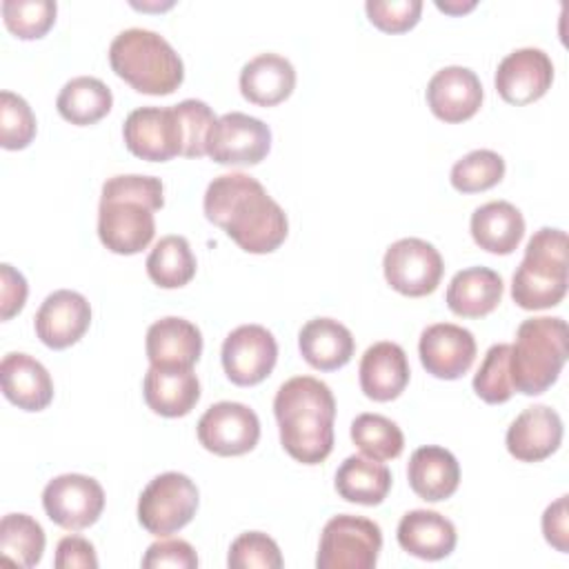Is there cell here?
<instances>
[{
    "mask_svg": "<svg viewBox=\"0 0 569 569\" xmlns=\"http://www.w3.org/2000/svg\"><path fill=\"white\" fill-rule=\"evenodd\" d=\"M271 149V129L260 120L242 111H231L218 118L207 156L227 167H251L267 158Z\"/></svg>",
    "mask_w": 569,
    "mask_h": 569,
    "instance_id": "obj_12",
    "label": "cell"
},
{
    "mask_svg": "<svg viewBox=\"0 0 569 569\" xmlns=\"http://www.w3.org/2000/svg\"><path fill=\"white\" fill-rule=\"evenodd\" d=\"M0 380L4 398L22 411H42L53 400L49 371L29 353H7L0 362Z\"/></svg>",
    "mask_w": 569,
    "mask_h": 569,
    "instance_id": "obj_22",
    "label": "cell"
},
{
    "mask_svg": "<svg viewBox=\"0 0 569 569\" xmlns=\"http://www.w3.org/2000/svg\"><path fill=\"white\" fill-rule=\"evenodd\" d=\"M56 13L53 0H2V20L20 40L42 38L53 27Z\"/></svg>",
    "mask_w": 569,
    "mask_h": 569,
    "instance_id": "obj_36",
    "label": "cell"
},
{
    "mask_svg": "<svg viewBox=\"0 0 569 569\" xmlns=\"http://www.w3.org/2000/svg\"><path fill=\"white\" fill-rule=\"evenodd\" d=\"M469 229L480 249L496 256H507L516 251L525 236V218L516 204L507 200H491L471 213Z\"/></svg>",
    "mask_w": 569,
    "mask_h": 569,
    "instance_id": "obj_28",
    "label": "cell"
},
{
    "mask_svg": "<svg viewBox=\"0 0 569 569\" xmlns=\"http://www.w3.org/2000/svg\"><path fill=\"white\" fill-rule=\"evenodd\" d=\"M296 89V69L280 53H260L240 69V93L258 107H276Z\"/></svg>",
    "mask_w": 569,
    "mask_h": 569,
    "instance_id": "obj_26",
    "label": "cell"
},
{
    "mask_svg": "<svg viewBox=\"0 0 569 569\" xmlns=\"http://www.w3.org/2000/svg\"><path fill=\"white\" fill-rule=\"evenodd\" d=\"M367 18L385 33H405L413 29L422 13L420 0H367Z\"/></svg>",
    "mask_w": 569,
    "mask_h": 569,
    "instance_id": "obj_41",
    "label": "cell"
},
{
    "mask_svg": "<svg viewBox=\"0 0 569 569\" xmlns=\"http://www.w3.org/2000/svg\"><path fill=\"white\" fill-rule=\"evenodd\" d=\"M502 278L489 267H467L447 287V307L460 318H482L502 300Z\"/></svg>",
    "mask_w": 569,
    "mask_h": 569,
    "instance_id": "obj_29",
    "label": "cell"
},
{
    "mask_svg": "<svg viewBox=\"0 0 569 569\" xmlns=\"http://www.w3.org/2000/svg\"><path fill=\"white\" fill-rule=\"evenodd\" d=\"M196 431L207 451L216 456H242L258 445L260 420L251 407L222 400L200 416Z\"/></svg>",
    "mask_w": 569,
    "mask_h": 569,
    "instance_id": "obj_13",
    "label": "cell"
},
{
    "mask_svg": "<svg viewBox=\"0 0 569 569\" xmlns=\"http://www.w3.org/2000/svg\"><path fill=\"white\" fill-rule=\"evenodd\" d=\"M109 64L138 93L169 96L184 80L178 51L160 33L142 27L120 31L109 44Z\"/></svg>",
    "mask_w": 569,
    "mask_h": 569,
    "instance_id": "obj_4",
    "label": "cell"
},
{
    "mask_svg": "<svg viewBox=\"0 0 569 569\" xmlns=\"http://www.w3.org/2000/svg\"><path fill=\"white\" fill-rule=\"evenodd\" d=\"M144 347L153 367H193L202 353V333L193 322L167 316L147 329Z\"/></svg>",
    "mask_w": 569,
    "mask_h": 569,
    "instance_id": "obj_23",
    "label": "cell"
},
{
    "mask_svg": "<svg viewBox=\"0 0 569 569\" xmlns=\"http://www.w3.org/2000/svg\"><path fill=\"white\" fill-rule=\"evenodd\" d=\"M509 351L511 345L507 342L489 347L473 376V391L487 405H502L516 393L509 376Z\"/></svg>",
    "mask_w": 569,
    "mask_h": 569,
    "instance_id": "obj_37",
    "label": "cell"
},
{
    "mask_svg": "<svg viewBox=\"0 0 569 569\" xmlns=\"http://www.w3.org/2000/svg\"><path fill=\"white\" fill-rule=\"evenodd\" d=\"M298 349L307 365L318 371L345 367L356 349L351 331L333 318H313L298 333Z\"/></svg>",
    "mask_w": 569,
    "mask_h": 569,
    "instance_id": "obj_27",
    "label": "cell"
},
{
    "mask_svg": "<svg viewBox=\"0 0 569 569\" xmlns=\"http://www.w3.org/2000/svg\"><path fill=\"white\" fill-rule=\"evenodd\" d=\"M282 449L302 465L322 462L333 449L336 398L313 376H293L273 398Z\"/></svg>",
    "mask_w": 569,
    "mask_h": 569,
    "instance_id": "obj_2",
    "label": "cell"
},
{
    "mask_svg": "<svg viewBox=\"0 0 569 569\" xmlns=\"http://www.w3.org/2000/svg\"><path fill=\"white\" fill-rule=\"evenodd\" d=\"M425 96L431 113L438 120L456 124L478 113L485 91L476 71L451 64L431 76Z\"/></svg>",
    "mask_w": 569,
    "mask_h": 569,
    "instance_id": "obj_18",
    "label": "cell"
},
{
    "mask_svg": "<svg viewBox=\"0 0 569 569\" xmlns=\"http://www.w3.org/2000/svg\"><path fill=\"white\" fill-rule=\"evenodd\" d=\"M407 478L416 496L427 502H440L456 493L460 485V465L449 449L425 445L411 453Z\"/></svg>",
    "mask_w": 569,
    "mask_h": 569,
    "instance_id": "obj_25",
    "label": "cell"
},
{
    "mask_svg": "<svg viewBox=\"0 0 569 569\" xmlns=\"http://www.w3.org/2000/svg\"><path fill=\"white\" fill-rule=\"evenodd\" d=\"M202 209L207 220L247 253H271L289 233L284 209L253 176L242 171L213 178L204 191Z\"/></svg>",
    "mask_w": 569,
    "mask_h": 569,
    "instance_id": "obj_1",
    "label": "cell"
},
{
    "mask_svg": "<svg viewBox=\"0 0 569 569\" xmlns=\"http://www.w3.org/2000/svg\"><path fill=\"white\" fill-rule=\"evenodd\" d=\"M222 369L238 387L262 382L276 367L278 342L262 325H240L222 342Z\"/></svg>",
    "mask_w": 569,
    "mask_h": 569,
    "instance_id": "obj_14",
    "label": "cell"
},
{
    "mask_svg": "<svg viewBox=\"0 0 569 569\" xmlns=\"http://www.w3.org/2000/svg\"><path fill=\"white\" fill-rule=\"evenodd\" d=\"M360 389L369 400H396L409 385V360L400 345L380 340L373 342L360 358Z\"/></svg>",
    "mask_w": 569,
    "mask_h": 569,
    "instance_id": "obj_20",
    "label": "cell"
},
{
    "mask_svg": "<svg viewBox=\"0 0 569 569\" xmlns=\"http://www.w3.org/2000/svg\"><path fill=\"white\" fill-rule=\"evenodd\" d=\"M142 567L144 569H158V567L193 569L198 567V553L187 540L167 538L147 547L142 556Z\"/></svg>",
    "mask_w": 569,
    "mask_h": 569,
    "instance_id": "obj_42",
    "label": "cell"
},
{
    "mask_svg": "<svg viewBox=\"0 0 569 569\" xmlns=\"http://www.w3.org/2000/svg\"><path fill=\"white\" fill-rule=\"evenodd\" d=\"M336 491L347 502L376 507L391 489V471L380 460L367 456H349L336 471Z\"/></svg>",
    "mask_w": 569,
    "mask_h": 569,
    "instance_id": "obj_30",
    "label": "cell"
},
{
    "mask_svg": "<svg viewBox=\"0 0 569 569\" xmlns=\"http://www.w3.org/2000/svg\"><path fill=\"white\" fill-rule=\"evenodd\" d=\"M353 445L373 460H393L405 449V436L400 427L380 413H360L351 422Z\"/></svg>",
    "mask_w": 569,
    "mask_h": 569,
    "instance_id": "obj_34",
    "label": "cell"
},
{
    "mask_svg": "<svg viewBox=\"0 0 569 569\" xmlns=\"http://www.w3.org/2000/svg\"><path fill=\"white\" fill-rule=\"evenodd\" d=\"M545 540L560 553L569 551V496L553 500L542 513Z\"/></svg>",
    "mask_w": 569,
    "mask_h": 569,
    "instance_id": "obj_44",
    "label": "cell"
},
{
    "mask_svg": "<svg viewBox=\"0 0 569 569\" xmlns=\"http://www.w3.org/2000/svg\"><path fill=\"white\" fill-rule=\"evenodd\" d=\"M42 507L51 522L67 531L91 527L104 509V491L100 482L84 473H62L47 482Z\"/></svg>",
    "mask_w": 569,
    "mask_h": 569,
    "instance_id": "obj_10",
    "label": "cell"
},
{
    "mask_svg": "<svg viewBox=\"0 0 569 569\" xmlns=\"http://www.w3.org/2000/svg\"><path fill=\"white\" fill-rule=\"evenodd\" d=\"M382 271L393 291L409 298H422L438 289L445 262L431 242L422 238H400L387 247Z\"/></svg>",
    "mask_w": 569,
    "mask_h": 569,
    "instance_id": "obj_9",
    "label": "cell"
},
{
    "mask_svg": "<svg viewBox=\"0 0 569 569\" xmlns=\"http://www.w3.org/2000/svg\"><path fill=\"white\" fill-rule=\"evenodd\" d=\"M227 565L231 569H280L284 560L278 542L271 536L262 531H244L231 542Z\"/></svg>",
    "mask_w": 569,
    "mask_h": 569,
    "instance_id": "obj_39",
    "label": "cell"
},
{
    "mask_svg": "<svg viewBox=\"0 0 569 569\" xmlns=\"http://www.w3.org/2000/svg\"><path fill=\"white\" fill-rule=\"evenodd\" d=\"M173 109H176V113L182 122V131H184L182 156H187V158L207 156V144H209L211 131L218 122L211 107L202 100L187 98V100L173 104Z\"/></svg>",
    "mask_w": 569,
    "mask_h": 569,
    "instance_id": "obj_40",
    "label": "cell"
},
{
    "mask_svg": "<svg viewBox=\"0 0 569 569\" xmlns=\"http://www.w3.org/2000/svg\"><path fill=\"white\" fill-rule=\"evenodd\" d=\"M553 82L551 58L536 47H522L507 53L493 76L496 91L509 104L522 107L540 100Z\"/></svg>",
    "mask_w": 569,
    "mask_h": 569,
    "instance_id": "obj_15",
    "label": "cell"
},
{
    "mask_svg": "<svg viewBox=\"0 0 569 569\" xmlns=\"http://www.w3.org/2000/svg\"><path fill=\"white\" fill-rule=\"evenodd\" d=\"M44 529L29 513H7L0 522V553L18 567L31 569L44 551Z\"/></svg>",
    "mask_w": 569,
    "mask_h": 569,
    "instance_id": "obj_33",
    "label": "cell"
},
{
    "mask_svg": "<svg viewBox=\"0 0 569 569\" xmlns=\"http://www.w3.org/2000/svg\"><path fill=\"white\" fill-rule=\"evenodd\" d=\"M476 338L469 329L453 322L429 325L420 333V362L433 378L458 380L476 360Z\"/></svg>",
    "mask_w": 569,
    "mask_h": 569,
    "instance_id": "obj_16",
    "label": "cell"
},
{
    "mask_svg": "<svg viewBox=\"0 0 569 569\" xmlns=\"http://www.w3.org/2000/svg\"><path fill=\"white\" fill-rule=\"evenodd\" d=\"M164 204V187L156 176H113L102 184L98 207V238L118 253L133 256L156 236L153 211Z\"/></svg>",
    "mask_w": 569,
    "mask_h": 569,
    "instance_id": "obj_3",
    "label": "cell"
},
{
    "mask_svg": "<svg viewBox=\"0 0 569 569\" xmlns=\"http://www.w3.org/2000/svg\"><path fill=\"white\" fill-rule=\"evenodd\" d=\"M122 138L136 158L149 162H167L184 149L182 122L173 107L133 109L122 124Z\"/></svg>",
    "mask_w": 569,
    "mask_h": 569,
    "instance_id": "obj_11",
    "label": "cell"
},
{
    "mask_svg": "<svg viewBox=\"0 0 569 569\" xmlns=\"http://www.w3.org/2000/svg\"><path fill=\"white\" fill-rule=\"evenodd\" d=\"M569 356V331L562 318H527L516 331L509 351L513 391L525 396L545 393L560 376Z\"/></svg>",
    "mask_w": 569,
    "mask_h": 569,
    "instance_id": "obj_5",
    "label": "cell"
},
{
    "mask_svg": "<svg viewBox=\"0 0 569 569\" xmlns=\"http://www.w3.org/2000/svg\"><path fill=\"white\" fill-rule=\"evenodd\" d=\"M147 407L164 418L187 416L200 400V380L193 367H149L142 382Z\"/></svg>",
    "mask_w": 569,
    "mask_h": 569,
    "instance_id": "obj_21",
    "label": "cell"
},
{
    "mask_svg": "<svg viewBox=\"0 0 569 569\" xmlns=\"http://www.w3.org/2000/svg\"><path fill=\"white\" fill-rule=\"evenodd\" d=\"M569 284L567 233L556 227L538 229L511 278V298L520 309L538 311L562 302Z\"/></svg>",
    "mask_w": 569,
    "mask_h": 569,
    "instance_id": "obj_6",
    "label": "cell"
},
{
    "mask_svg": "<svg viewBox=\"0 0 569 569\" xmlns=\"http://www.w3.org/2000/svg\"><path fill=\"white\" fill-rule=\"evenodd\" d=\"M436 7L445 13H451V16H458V13H465V11H471L476 7V0H469V2H440L436 0Z\"/></svg>",
    "mask_w": 569,
    "mask_h": 569,
    "instance_id": "obj_46",
    "label": "cell"
},
{
    "mask_svg": "<svg viewBox=\"0 0 569 569\" xmlns=\"http://www.w3.org/2000/svg\"><path fill=\"white\" fill-rule=\"evenodd\" d=\"M144 267L153 284L178 289L196 276V256L184 236H164L153 244Z\"/></svg>",
    "mask_w": 569,
    "mask_h": 569,
    "instance_id": "obj_32",
    "label": "cell"
},
{
    "mask_svg": "<svg viewBox=\"0 0 569 569\" xmlns=\"http://www.w3.org/2000/svg\"><path fill=\"white\" fill-rule=\"evenodd\" d=\"M56 107L67 122L87 127L102 120L111 111L113 93L102 80L93 76H78L64 82L58 93Z\"/></svg>",
    "mask_w": 569,
    "mask_h": 569,
    "instance_id": "obj_31",
    "label": "cell"
},
{
    "mask_svg": "<svg viewBox=\"0 0 569 569\" xmlns=\"http://www.w3.org/2000/svg\"><path fill=\"white\" fill-rule=\"evenodd\" d=\"M36 138V116L29 102L13 93H0V144L2 149L18 151L31 144Z\"/></svg>",
    "mask_w": 569,
    "mask_h": 569,
    "instance_id": "obj_38",
    "label": "cell"
},
{
    "mask_svg": "<svg viewBox=\"0 0 569 569\" xmlns=\"http://www.w3.org/2000/svg\"><path fill=\"white\" fill-rule=\"evenodd\" d=\"M562 418L547 405L522 409L507 429V451L520 462H540L558 451L562 442Z\"/></svg>",
    "mask_w": 569,
    "mask_h": 569,
    "instance_id": "obj_19",
    "label": "cell"
},
{
    "mask_svg": "<svg viewBox=\"0 0 569 569\" xmlns=\"http://www.w3.org/2000/svg\"><path fill=\"white\" fill-rule=\"evenodd\" d=\"M505 178V158L491 149H473L451 167V187L460 193H478Z\"/></svg>",
    "mask_w": 569,
    "mask_h": 569,
    "instance_id": "obj_35",
    "label": "cell"
},
{
    "mask_svg": "<svg viewBox=\"0 0 569 569\" xmlns=\"http://www.w3.org/2000/svg\"><path fill=\"white\" fill-rule=\"evenodd\" d=\"M53 565L58 569H96L98 556L93 545L82 536H64L56 547Z\"/></svg>",
    "mask_w": 569,
    "mask_h": 569,
    "instance_id": "obj_45",
    "label": "cell"
},
{
    "mask_svg": "<svg viewBox=\"0 0 569 569\" xmlns=\"http://www.w3.org/2000/svg\"><path fill=\"white\" fill-rule=\"evenodd\" d=\"M91 325L89 300L71 289L49 293L36 311V336L49 349H67L76 345Z\"/></svg>",
    "mask_w": 569,
    "mask_h": 569,
    "instance_id": "obj_17",
    "label": "cell"
},
{
    "mask_svg": "<svg viewBox=\"0 0 569 569\" xmlns=\"http://www.w3.org/2000/svg\"><path fill=\"white\" fill-rule=\"evenodd\" d=\"M396 536L398 545L420 560H442L451 556L458 542L453 522L429 509L407 511L398 522Z\"/></svg>",
    "mask_w": 569,
    "mask_h": 569,
    "instance_id": "obj_24",
    "label": "cell"
},
{
    "mask_svg": "<svg viewBox=\"0 0 569 569\" xmlns=\"http://www.w3.org/2000/svg\"><path fill=\"white\" fill-rule=\"evenodd\" d=\"M382 549L380 527L362 516H333L320 536L318 569H373Z\"/></svg>",
    "mask_w": 569,
    "mask_h": 569,
    "instance_id": "obj_8",
    "label": "cell"
},
{
    "mask_svg": "<svg viewBox=\"0 0 569 569\" xmlns=\"http://www.w3.org/2000/svg\"><path fill=\"white\" fill-rule=\"evenodd\" d=\"M27 293H29V287L24 276L11 264L2 262L0 264V318L11 320L16 313H20L27 302Z\"/></svg>",
    "mask_w": 569,
    "mask_h": 569,
    "instance_id": "obj_43",
    "label": "cell"
},
{
    "mask_svg": "<svg viewBox=\"0 0 569 569\" xmlns=\"http://www.w3.org/2000/svg\"><path fill=\"white\" fill-rule=\"evenodd\" d=\"M196 482L178 471H164L149 480L138 498V522L153 536L164 538L187 527L198 511Z\"/></svg>",
    "mask_w": 569,
    "mask_h": 569,
    "instance_id": "obj_7",
    "label": "cell"
}]
</instances>
